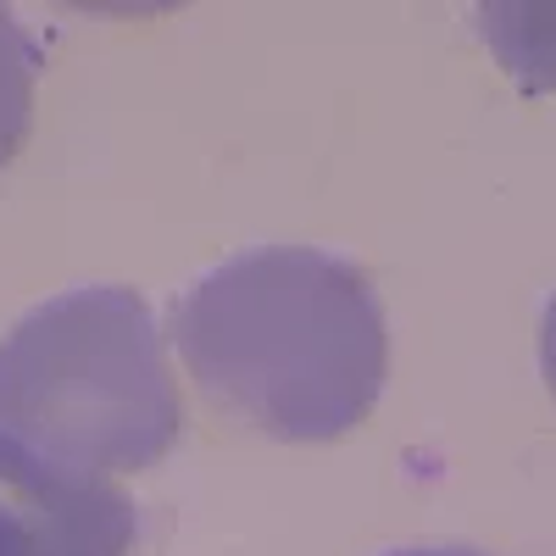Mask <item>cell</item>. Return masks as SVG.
<instances>
[{
    "mask_svg": "<svg viewBox=\"0 0 556 556\" xmlns=\"http://www.w3.org/2000/svg\"><path fill=\"white\" fill-rule=\"evenodd\" d=\"M0 429L96 479L162 462L184 406L151 306L123 285L39 301L0 340Z\"/></svg>",
    "mask_w": 556,
    "mask_h": 556,
    "instance_id": "2",
    "label": "cell"
},
{
    "mask_svg": "<svg viewBox=\"0 0 556 556\" xmlns=\"http://www.w3.org/2000/svg\"><path fill=\"white\" fill-rule=\"evenodd\" d=\"M28 117H34V45L23 23L0 7V167L23 151Z\"/></svg>",
    "mask_w": 556,
    "mask_h": 556,
    "instance_id": "5",
    "label": "cell"
},
{
    "mask_svg": "<svg viewBox=\"0 0 556 556\" xmlns=\"http://www.w3.org/2000/svg\"><path fill=\"white\" fill-rule=\"evenodd\" d=\"M479 28L513 78L556 89V7H484Z\"/></svg>",
    "mask_w": 556,
    "mask_h": 556,
    "instance_id": "4",
    "label": "cell"
},
{
    "mask_svg": "<svg viewBox=\"0 0 556 556\" xmlns=\"http://www.w3.org/2000/svg\"><path fill=\"white\" fill-rule=\"evenodd\" d=\"M0 556H28L23 545H12V540H0Z\"/></svg>",
    "mask_w": 556,
    "mask_h": 556,
    "instance_id": "8",
    "label": "cell"
},
{
    "mask_svg": "<svg viewBox=\"0 0 556 556\" xmlns=\"http://www.w3.org/2000/svg\"><path fill=\"white\" fill-rule=\"evenodd\" d=\"M540 367H545V384L556 395V295L545 306V329H540Z\"/></svg>",
    "mask_w": 556,
    "mask_h": 556,
    "instance_id": "6",
    "label": "cell"
},
{
    "mask_svg": "<svg viewBox=\"0 0 556 556\" xmlns=\"http://www.w3.org/2000/svg\"><path fill=\"white\" fill-rule=\"evenodd\" d=\"M173 345L217 412L295 445L367 424L390 374L367 273L312 245H256L201 273L173 306Z\"/></svg>",
    "mask_w": 556,
    "mask_h": 556,
    "instance_id": "1",
    "label": "cell"
},
{
    "mask_svg": "<svg viewBox=\"0 0 556 556\" xmlns=\"http://www.w3.org/2000/svg\"><path fill=\"white\" fill-rule=\"evenodd\" d=\"M384 556H479V551H462V545H417V551H384Z\"/></svg>",
    "mask_w": 556,
    "mask_h": 556,
    "instance_id": "7",
    "label": "cell"
},
{
    "mask_svg": "<svg viewBox=\"0 0 556 556\" xmlns=\"http://www.w3.org/2000/svg\"><path fill=\"white\" fill-rule=\"evenodd\" d=\"M134 534L139 518L112 479L78 473L0 429V540L28 556H128Z\"/></svg>",
    "mask_w": 556,
    "mask_h": 556,
    "instance_id": "3",
    "label": "cell"
}]
</instances>
